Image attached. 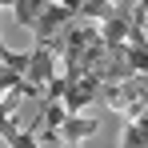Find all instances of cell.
Here are the masks:
<instances>
[{
	"mask_svg": "<svg viewBox=\"0 0 148 148\" xmlns=\"http://www.w3.org/2000/svg\"><path fill=\"white\" fill-rule=\"evenodd\" d=\"M0 68H8V64H4V60H0Z\"/></svg>",
	"mask_w": 148,
	"mask_h": 148,
	"instance_id": "obj_9",
	"label": "cell"
},
{
	"mask_svg": "<svg viewBox=\"0 0 148 148\" xmlns=\"http://www.w3.org/2000/svg\"><path fill=\"white\" fill-rule=\"evenodd\" d=\"M52 76H56V52H52L44 40H36V48L28 52V72H24V80L36 84V88H44Z\"/></svg>",
	"mask_w": 148,
	"mask_h": 148,
	"instance_id": "obj_3",
	"label": "cell"
},
{
	"mask_svg": "<svg viewBox=\"0 0 148 148\" xmlns=\"http://www.w3.org/2000/svg\"><path fill=\"white\" fill-rule=\"evenodd\" d=\"M120 148H148V112L132 116L120 132Z\"/></svg>",
	"mask_w": 148,
	"mask_h": 148,
	"instance_id": "obj_5",
	"label": "cell"
},
{
	"mask_svg": "<svg viewBox=\"0 0 148 148\" xmlns=\"http://www.w3.org/2000/svg\"><path fill=\"white\" fill-rule=\"evenodd\" d=\"M44 4H48V0H16V4H12V16H16V24L32 28V24H36V16L44 12Z\"/></svg>",
	"mask_w": 148,
	"mask_h": 148,
	"instance_id": "obj_7",
	"label": "cell"
},
{
	"mask_svg": "<svg viewBox=\"0 0 148 148\" xmlns=\"http://www.w3.org/2000/svg\"><path fill=\"white\" fill-rule=\"evenodd\" d=\"M100 88H104V80L92 76V72H84L72 88H68V96H64V112H80L84 104H92V100L100 96Z\"/></svg>",
	"mask_w": 148,
	"mask_h": 148,
	"instance_id": "obj_4",
	"label": "cell"
},
{
	"mask_svg": "<svg viewBox=\"0 0 148 148\" xmlns=\"http://www.w3.org/2000/svg\"><path fill=\"white\" fill-rule=\"evenodd\" d=\"M112 12H116V4H112V0H80V12H76V16H80V20H108V16H112Z\"/></svg>",
	"mask_w": 148,
	"mask_h": 148,
	"instance_id": "obj_6",
	"label": "cell"
},
{
	"mask_svg": "<svg viewBox=\"0 0 148 148\" xmlns=\"http://www.w3.org/2000/svg\"><path fill=\"white\" fill-rule=\"evenodd\" d=\"M12 4H16V0H0V8H12Z\"/></svg>",
	"mask_w": 148,
	"mask_h": 148,
	"instance_id": "obj_8",
	"label": "cell"
},
{
	"mask_svg": "<svg viewBox=\"0 0 148 148\" xmlns=\"http://www.w3.org/2000/svg\"><path fill=\"white\" fill-rule=\"evenodd\" d=\"M100 132V120L96 116H80V112H68L64 120H60V128H56V140L64 148H76L80 140H88V136H96Z\"/></svg>",
	"mask_w": 148,
	"mask_h": 148,
	"instance_id": "obj_2",
	"label": "cell"
},
{
	"mask_svg": "<svg viewBox=\"0 0 148 148\" xmlns=\"http://www.w3.org/2000/svg\"><path fill=\"white\" fill-rule=\"evenodd\" d=\"M72 20H76V8H72V4H60V0H48V4H44V12L36 16V24H32V36H36V40H48L52 32L68 28Z\"/></svg>",
	"mask_w": 148,
	"mask_h": 148,
	"instance_id": "obj_1",
	"label": "cell"
}]
</instances>
